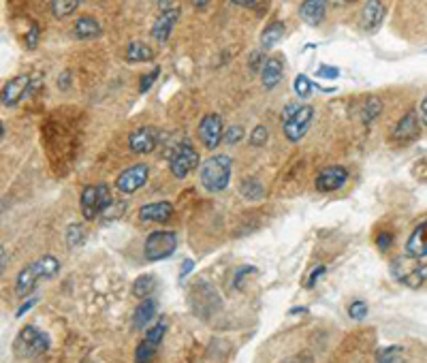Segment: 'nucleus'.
<instances>
[{
	"mask_svg": "<svg viewBox=\"0 0 427 363\" xmlns=\"http://www.w3.org/2000/svg\"><path fill=\"white\" fill-rule=\"evenodd\" d=\"M58 271H60V261L52 254H45V256H41L39 261H35L33 265H28L26 269L20 271L18 282H16V293L20 297H24V295H28L37 288L39 280L54 278Z\"/></svg>",
	"mask_w": 427,
	"mask_h": 363,
	"instance_id": "nucleus-1",
	"label": "nucleus"
},
{
	"mask_svg": "<svg viewBox=\"0 0 427 363\" xmlns=\"http://www.w3.org/2000/svg\"><path fill=\"white\" fill-rule=\"evenodd\" d=\"M231 165H233V161L227 154H216V156L207 158L201 165V171H199L201 184L210 193L225 190L229 186V182H231V169H233Z\"/></svg>",
	"mask_w": 427,
	"mask_h": 363,
	"instance_id": "nucleus-2",
	"label": "nucleus"
},
{
	"mask_svg": "<svg viewBox=\"0 0 427 363\" xmlns=\"http://www.w3.org/2000/svg\"><path fill=\"white\" fill-rule=\"evenodd\" d=\"M389 269H391V276L408 288H418L427 280V265L421 263V259H414L408 254L395 256Z\"/></svg>",
	"mask_w": 427,
	"mask_h": 363,
	"instance_id": "nucleus-3",
	"label": "nucleus"
},
{
	"mask_svg": "<svg viewBox=\"0 0 427 363\" xmlns=\"http://www.w3.org/2000/svg\"><path fill=\"white\" fill-rule=\"evenodd\" d=\"M114 205V197L112 190L105 184H97V186H86L80 199V207H82V216L86 220H97L103 212H107Z\"/></svg>",
	"mask_w": 427,
	"mask_h": 363,
	"instance_id": "nucleus-4",
	"label": "nucleus"
},
{
	"mask_svg": "<svg viewBox=\"0 0 427 363\" xmlns=\"http://www.w3.org/2000/svg\"><path fill=\"white\" fill-rule=\"evenodd\" d=\"M13 350H16L20 357H28V359H31V357H37V354L50 350V337H48L43 331H39L37 327L26 325V327L20 331V335L16 337Z\"/></svg>",
	"mask_w": 427,
	"mask_h": 363,
	"instance_id": "nucleus-5",
	"label": "nucleus"
},
{
	"mask_svg": "<svg viewBox=\"0 0 427 363\" xmlns=\"http://www.w3.org/2000/svg\"><path fill=\"white\" fill-rule=\"evenodd\" d=\"M178 248V235L173 231H154L148 235L144 244V254L148 261L156 263L163 259H169Z\"/></svg>",
	"mask_w": 427,
	"mask_h": 363,
	"instance_id": "nucleus-6",
	"label": "nucleus"
},
{
	"mask_svg": "<svg viewBox=\"0 0 427 363\" xmlns=\"http://www.w3.org/2000/svg\"><path fill=\"white\" fill-rule=\"evenodd\" d=\"M165 331H167V325L163 320L152 325L146 331V337L139 342V346L135 350V363H152V359L156 357L158 346H161V342L165 337Z\"/></svg>",
	"mask_w": 427,
	"mask_h": 363,
	"instance_id": "nucleus-7",
	"label": "nucleus"
},
{
	"mask_svg": "<svg viewBox=\"0 0 427 363\" xmlns=\"http://www.w3.org/2000/svg\"><path fill=\"white\" fill-rule=\"evenodd\" d=\"M199 165V152L190 146V143H182L175 154L171 156V173L178 180H184L190 171H195Z\"/></svg>",
	"mask_w": 427,
	"mask_h": 363,
	"instance_id": "nucleus-8",
	"label": "nucleus"
},
{
	"mask_svg": "<svg viewBox=\"0 0 427 363\" xmlns=\"http://www.w3.org/2000/svg\"><path fill=\"white\" fill-rule=\"evenodd\" d=\"M199 139L207 150H214L220 146L225 139V129H222V118L218 114H207L199 122Z\"/></svg>",
	"mask_w": 427,
	"mask_h": 363,
	"instance_id": "nucleus-9",
	"label": "nucleus"
},
{
	"mask_svg": "<svg viewBox=\"0 0 427 363\" xmlns=\"http://www.w3.org/2000/svg\"><path fill=\"white\" fill-rule=\"evenodd\" d=\"M148 175H150V169L148 165L139 163V165H133L129 169H124L118 180H116V188L124 195H131V193H137L141 186H146L148 182Z\"/></svg>",
	"mask_w": 427,
	"mask_h": 363,
	"instance_id": "nucleus-10",
	"label": "nucleus"
},
{
	"mask_svg": "<svg viewBox=\"0 0 427 363\" xmlns=\"http://www.w3.org/2000/svg\"><path fill=\"white\" fill-rule=\"evenodd\" d=\"M312 118H314V109L310 105L299 107L297 114L288 122H284V135H286V139L293 141V143H297L308 133V129L312 124Z\"/></svg>",
	"mask_w": 427,
	"mask_h": 363,
	"instance_id": "nucleus-11",
	"label": "nucleus"
},
{
	"mask_svg": "<svg viewBox=\"0 0 427 363\" xmlns=\"http://www.w3.org/2000/svg\"><path fill=\"white\" fill-rule=\"evenodd\" d=\"M158 139H161V131L158 129L141 126L129 137V148H131L133 154H148L158 146Z\"/></svg>",
	"mask_w": 427,
	"mask_h": 363,
	"instance_id": "nucleus-12",
	"label": "nucleus"
},
{
	"mask_svg": "<svg viewBox=\"0 0 427 363\" xmlns=\"http://www.w3.org/2000/svg\"><path fill=\"white\" fill-rule=\"evenodd\" d=\"M348 180V171L344 167H327L323 169L318 175H316V190L318 193H333V190H340Z\"/></svg>",
	"mask_w": 427,
	"mask_h": 363,
	"instance_id": "nucleus-13",
	"label": "nucleus"
},
{
	"mask_svg": "<svg viewBox=\"0 0 427 363\" xmlns=\"http://www.w3.org/2000/svg\"><path fill=\"white\" fill-rule=\"evenodd\" d=\"M178 22H180V9H178V7H171V9H167V11H161V16L156 18L154 26H152V37H154L158 43H165V41L171 37V33H173V28H175Z\"/></svg>",
	"mask_w": 427,
	"mask_h": 363,
	"instance_id": "nucleus-14",
	"label": "nucleus"
},
{
	"mask_svg": "<svg viewBox=\"0 0 427 363\" xmlns=\"http://www.w3.org/2000/svg\"><path fill=\"white\" fill-rule=\"evenodd\" d=\"M31 84H33V80L28 75H18V77L9 80L3 90V105H7V107L18 105L31 92Z\"/></svg>",
	"mask_w": 427,
	"mask_h": 363,
	"instance_id": "nucleus-15",
	"label": "nucleus"
},
{
	"mask_svg": "<svg viewBox=\"0 0 427 363\" xmlns=\"http://www.w3.org/2000/svg\"><path fill=\"white\" fill-rule=\"evenodd\" d=\"M384 16H387V9L380 0H367L361 11V28L365 33H376L380 24L384 22Z\"/></svg>",
	"mask_w": 427,
	"mask_h": 363,
	"instance_id": "nucleus-16",
	"label": "nucleus"
},
{
	"mask_svg": "<svg viewBox=\"0 0 427 363\" xmlns=\"http://www.w3.org/2000/svg\"><path fill=\"white\" fill-rule=\"evenodd\" d=\"M416 137H418V120H416V112H408V114L397 122V126L393 129V141L408 143V141H414Z\"/></svg>",
	"mask_w": 427,
	"mask_h": 363,
	"instance_id": "nucleus-17",
	"label": "nucleus"
},
{
	"mask_svg": "<svg viewBox=\"0 0 427 363\" xmlns=\"http://www.w3.org/2000/svg\"><path fill=\"white\" fill-rule=\"evenodd\" d=\"M327 16V0H303L299 7V18L308 26H318Z\"/></svg>",
	"mask_w": 427,
	"mask_h": 363,
	"instance_id": "nucleus-18",
	"label": "nucleus"
},
{
	"mask_svg": "<svg viewBox=\"0 0 427 363\" xmlns=\"http://www.w3.org/2000/svg\"><path fill=\"white\" fill-rule=\"evenodd\" d=\"M406 254L414 259H425L427 256V220L421 222L408 237L406 242Z\"/></svg>",
	"mask_w": 427,
	"mask_h": 363,
	"instance_id": "nucleus-19",
	"label": "nucleus"
},
{
	"mask_svg": "<svg viewBox=\"0 0 427 363\" xmlns=\"http://www.w3.org/2000/svg\"><path fill=\"white\" fill-rule=\"evenodd\" d=\"M282 73H284V60L280 56H271V58H267V63H265V67L261 71V84L267 90H271V88H276L280 84Z\"/></svg>",
	"mask_w": 427,
	"mask_h": 363,
	"instance_id": "nucleus-20",
	"label": "nucleus"
},
{
	"mask_svg": "<svg viewBox=\"0 0 427 363\" xmlns=\"http://www.w3.org/2000/svg\"><path fill=\"white\" fill-rule=\"evenodd\" d=\"M173 214V205L169 201H158V203H148L139 210V218L144 222H163Z\"/></svg>",
	"mask_w": 427,
	"mask_h": 363,
	"instance_id": "nucleus-21",
	"label": "nucleus"
},
{
	"mask_svg": "<svg viewBox=\"0 0 427 363\" xmlns=\"http://www.w3.org/2000/svg\"><path fill=\"white\" fill-rule=\"evenodd\" d=\"M156 312H158V303H156L152 297L144 299V301L137 305L135 314H133V327H135V329H146V327L156 318Z\"/></svg>",
	"mask_w": 427,
	"mask_h": 363,
	"instance_id": "nucleus-22",
	"label": "nucleus"
},
{
	"mask_svg": "<svg viewBox=\"0 0 427 363\" xmlns=\"http://www.w3.org/2000/svg\"><path fill=\"white\" fill-rule=\"evenodd\" d=\"M73 35L77 37V39H82V41H86V39H94V37H99L101 35V24L94 20V18H80L77 22H75V26H73Z\"/></svg>",
	"mask_w": 427,
	"mask_h": 363,
	"instance_id": "nucleus-23",
	"label": "nucleus"
},
{
	"mask_svg": "<svg viewBox=\"0 0 427 363\" xmlns=\"http://www.w3.org/2000/svg\"><path fill=\"white\" fill-rule=\"evenodd\" d=\"M154 58V50L141 41H133L129 43V50H126V63L131 65H137V63H150Z\"/></svg>",
	"mask_w": 427,
	"mask_h": 363,
	"instance_id": "nucleus-24",
	"label": "nucleus"
},
{
	"mask_svg": "<svg viewBox=\"0 0 427 363\" xmlns=\"http://www.w3.org/2000/svg\"><path fill=\"white\" fill-rule=\"evenodd\" d=\"M282 37H284V24L282 22H271L261 33V48L263 50H271L274 45H278V41H282Z\"/></svg>",
	"mask_w": 427,
	"mask_h": 363,
	"instance_id": "nucleus-25",
	"label": "nucleus"
},
{
	"mask_svg": "<svg viewBox=\"0 0 427 363\" xmlns=\"http://www.w3.org/2000/svg\"><path fill=\"white\" fill-rule=\"evenodd\" d=\"M80 5H82V0H52L50 7H52L54 18L65 20V18L73 16L80 9Z\"/></svg>",
	"mask_w": 427,
	"mask_h": 363,
	"instance_id": "nucleus-26",
	"label": "nucleus"
},
{
	"mask_svg": "<svg viewBox=\"0 0 427 363\" xmlns=\"http://www.w3.org/2000/svg\"><path fill=\"white\" fill-rule=\"evenodd\" d=\"M154 288H156V278L150 276V273H146V276H139V278L135 280V284H133V295L139 297V299H148L150 293H152Z\"/></svg>",
	"mask_w": 427,
	"mask_h": 363,
	"instance_id": "nucleus-27",
	"label": "nucleus"
},
{
	"mask_svg": "<svg viewBox=\"0 0 427 363\" xmlns=\"http://www.w3.org/2000/svg\"><path fill=\"white\" fill-rule=\"evenodd\" d=\"M374 363H406L404 361V350L399 346H387L376 352Z\"/></svg>",
	"mask_w": 427,
	"mask_h": 363,
	"instance_id": "nucleus-28",
	"label": "nucleus"
},
{
	"mask_svg": "<svg viewBox=\"0 0 427 363\" xmlns=\"http://www.w3.org/2000/svg\"><path fill=\"white\" fill-rule=\"evenodd\" d=\"M239 190H242V195H244L246 199H250V201H259V199H263V195H265V188H263V184H261L259 180H254V178H250V180H244Z\"/></svg>",
	"mask_w": 427,
	"mask_h": 363,
	"instance_id": "nucleus-29",
	"label": "nucleus"
},
{
	"mask_svg": "<svg viewBox=\"0 0 427 363\" xmlns=\"http://www.w3.org/2000/svg\"><path fill=\"white\" fill-rule=\"evenodd\" d=\"M293 88H295V92H297L299 99H308L312 94V90H314V84H312V80L308 75H297Z\"/></svg>",
	"mask_w": 427,
	"mask_h": 363,
	"instance_id": "nucleus-30",
	"label": "nucleus"
},
{
	"mask_svg": "<svg viewBox=\"0 0 427 363\" xmlns=\"http://www.w3.org/2000/svg\"><path fill=\"white\" fill-rule=\"evenodd\" d=\"M84 239H86V231H84L82 224H71V227L67 229V244H69V248L82 246Z\"/></svg>",
	"mask_w": 427,
	"mask_h": 363,
	"instance_id": "nucleus-31",
	"label": "nucleus"
},
{
	"mask_svg": "<svg viewBox=\"0 0 427 363\" xmlns=\"http://www.w3.org/2000/svg\"><path fill=\"white\" fill-rule=\"evenodd\" d=\"M380 109H382V105H380L378 99H374V97L367 99V103H365V107H363V122H365V124L374 122V120L378 118Z\"/></svg>",
	"mask_w": 427,
	"mask_h": 363,
	"instance_id": "nucleus-32",
	"label": "nucleus"
},
{
	"mask_svg": "<svg viewBox=\"0 0 427 363\" xmlns=\"http://www.w3.org/2000/svg\"><path fill=\"white\" fill-rule=\"evenodd\" d=\"M267 139H269V131H267V126H263V124L254 126V131H252L250 137H248V141H250L252 148H261V146H265Z\"/></svg>",
	"mask_w": 427,
	"mask_h": 363,
	"instance_id": "nucleus-33",
	"label": "nucleus"
},
{
	"mask_svg": "<svg viewBox=\"0 0 427 363\" xmlns=\"http://www.w3.org/2000/svg\"><path fill=\"white\" fill-rule=\"evenodd\" d=\"M348 316L355 318V320H363V318L367 316V303L361 301V299L352 301V303L348 305Z\"/></svg>",
	"mask_w": 427,
	"mask_h": 363,
	"instance_id": "nucleus-34",
	"label": "nucleus"
},
{
	"mask_svg": "<svg viewBox=\"0 0 427 363\" xmlns=\"http://www.w3.org/2000/svg\"><path fill=\"white\" fill-rule=\"evenodd\" d=\"M158 75H161V69H158V67H154V69H152L148 75H144V77H141V82H139V92H141V94H146V92H148V90L154 86V82H156V77H158Z\"/></svg>",
	"mask_w": 427,
	"mask_h": 363,
	"instance_id": "nucleus-35",
	"label": "nucleus"
},
{
	"mask_svg": "<svg viewBox=\"0 0 427 363\" xmlns=\"http://www.w3.org/2000/svg\"><path fill=\"white\" fill-rule=\"evenodd\" d=\"M244 137V126H231L229 131H225V141L229 143V146H233V143H237L239 139Z\"/></svg>",
	"mask_w": 427,
	"mask_h": 363,
	"instance_id": "nucleus-36",
	"label": "nucleus"
},
{
	"mask_svg": "<svg viewBox=\"0 0 427 363\" xmlns=\"http://www.w3.org/2000/svg\"><path fill=\"white\" fill-rule=\"evenodd\" d=\"M325 271H327V267H325V265H316V267L310 271V276L306 278V288H312V286H314V284H316V282H318V280L325 276Z\"/></svg>",
	"mask_w": 427,
	"mask_h": 363,
	"instance_id": "nucleus-37",
	"label": "nucleus"
},
{
	"mask_svg": "<svg viewBox=\"0 0 427 363\" xmlns=\"http://www.w3.org/2000/svg\"><path fill=\"white\" fill-rule=\"evenodd\" d=\"M39 37H41V31H39L37 24H33V26L28 28V35H26V48H28V50H35V48L39 45Z\"/></svg>",
	"mask_w": 427,
	"mask_h": 363,
	"instance_id": "nucleus-38",
	"label": "nucleus"
},
{
	"mask_svg": "<svg viewBox=\"0 0 427 363\" xmlns=\"http://www.w3.org/2000/svg\"><path fill=\"white\" fill-rule=\"evenodd\" d=\"M316 77H320V80H335V77H340V71H337L335 67H327V65H323V67H318Z\"/></svg>",
	"mask_w": 427,
	"mask_h": 363,
	"instance_id": "nucleus-39",
	"label": "nucleus"
},
{
	"mask_svg": "<svg viewBox=\"0 0 427 363\" xmlns=\"http://www.w3.org/2000/svg\"><path fill=\"white\" fill-rule=\"evenodd\" d=\"M376 246H378V250H382V252H384V250H389V248L393 246V235H391V233H387V231H384V233H380V235L376 237Z\"/></svg>",
	"mask_w": 427,
	"mask_h": 363,
	"instance_id": "nucleus-40",
	"label": "nucleus"
},
{
	"mask_svg": "<svg viewBox=\"0 0 427 363\" xmlns=\"http://www.w3.org/2000/svg\"><path fill=\"white\" fill-rule=\"evenodd\" d=\"M265 63H267V60L263 58L261 52H254V54L250 56V69H252V71H263Z\"/></svg>",
	"mask_w": 427,
	"mask_h": 363,
	"instance_id": "nucleus-41",
	"label": "nucleus"
},
{
	"mask_svg": "<svg viewBox=\"0 0 427 363\" xmlns=\"http://www.w3.org/2000/svg\"><path fill=\"white\" fill-rule=\"evenodd\" d=\"M297 109H299V105L297 103H288L286 107H284V112H282V124L284 122H288L295 114H297Z\"/></svg>",
	"mask_w": 427,
	"mask_h": 363,
	"instance_id": "nucleus-42",
	"label": "nucleus"
},
{
	"mask_svg": "<svg viewBox=\"0 0 427 363\" xmlns=\"http://www.w3.org/2000/svg\"><path fill=\"white\" fill-rule=\"evenodd\" d=\"M37 301H39V299H37V297H33V299H28V301H26V303H24V305H20V308H18V312H16V316H18V318H22V316H24V314H26V312H28V310H31V308H33V305H37Z\"/></svg>",
	"mask_w": 427,
	"mask_h": 363,
	"instance_id": "nucleus-43",
	"label": "nucleus"
},
{
	"mask_svg": "<svg viewBox=\"0 0 427 363\" xmlns=\"http://www.w3.org/2000/svg\"><path fill=\"white\" fill-rule=\"evenodd\" d=\"M193 267H195L193 259H184V263H182V271H180V280H184V278L193 271Z\"/></svg>",
	"mask_w": 427,
	"mask_h": 363,
	"instance_id": "nucleus-44",
	"label": "nucleus"
},
{
	"mask_svg": "<svg viewBox=\"0 0 427 363\" xmlns=\"http://www.w3.org/2000/svg\"><path fill=\"white\" fill-rule=\"evenodd\" d=\"M418 116H421V120H423L425 126H427V94L423 97V101H421V105H418Z\"/></svg>",
	"mask_w": 427,
	"mask_h": 363,
	"instance_id": "nucleus-45",
	"label": "nucleus"
},
{
	"mask_svg": "<svg viewBox=\"0 0 427 363\" xmlns=\"http://www.w3.org/2000/svg\"><path fill=\"white\" fill-rule=\"evenodd\" d=\"M252 271H254V267H250V265H248V267H242V269H239V271L235 273V286H239L242 278H244L246 273H252Z\"/></svg>",
	"mask_w": 427,
	"mask_h": 363,
	"instance_id": "nucleus-46",
	"label": "nucleus"
},
{
	"mask_svg": "<svg viewBox=\"0 0 427 363\" xmlns=\"http://www.w3.org/2000/svg\"><path fill=\"white\" fill-rule=\"evenodd\" d=\"M71 73H63L60 77H58V88H63V90H67L69 88V84H71Z\"/></svg>",
	"mask_w": 427,
	"mask_h": 363,
	"instance_id": "nucleus-47",
	"label": "nucleus"
},
{
	"mask_svg": "<svg viewBox=\"0 0 427 363\" xmlns=\"http://www.w3.org/2000/svg\"><path fill=\"white\" fill-rule=\"evenodd\" d=\"M173 3L175 0H158V7H161V11H167V9L173 7Z\"/></svg>",
	"mask_w": 427,
	"mask_h": 363,
	"instance_id": "nucleus-48",
	"label": "nucleus"
},
{
	"mask_svg": "<svg viewBox=\"0 0 427 363\" xmlns=\"http://www.w3.org/2000/svg\"><path fill=\"white\" fill-rule=\"evenodd\" d=\"M190 3H193L195 9H205L210 5V0H190Z\"/></svg>",
	"mask_w": 427,
	"mask_h": 363,
	"instance_id": "nucleus-49",
	"label": "nucleus"
},
{
	"mask_svg": "<svg viewBox=\"0 0 427 363\" xmlns=\"http://www.w3.org/2000/svg\"><path fill=\"white\" fill-rule=\"evenodd\" d=\"M231 3H235V5H239V7H252L254 0H231Z\"/></svg>",
	"mask_w": 427,
	"mask_h": 363,
	"instance_id": "nucleus-50",
	"label": "nucleus"
},
{
	"mask_svg": "<svg viewBox=\"0 0 427 363\" xmlns=\"http://www.w3.org/2000/svg\"><path fill=\"white\" fill-rule=\"evenodd\" d=\"M288 314H308V308H293L288 310Z\"/></svg>",
	"mask_w": 427,
	"mask_h": 363,
	"instance_id": "nucleus-51",
	"label": "nucleus"
},
{
	"mask_svg": "<svg viewBox=\"0 0 427 363\" xmlns=\"http://www.w3.org/2000/svg\"><path fill=\"white\" fill-rule=\"evenodd\" d=\"M0 269H3V271L7 269V250L5 248H3V267H0Z\"/></svg>",
	"mask_w": 427,
	"mask_h": 363,
	"instance_id": "nucleus-52",
	"label": "nucleus"
},
{
	"mask_svg": "<svg viewBox=\"0 0 427 363\" xmlns=\"http://www.w3.org/2000/svg\"><path fill=\"white\" fill-rule=\"evenodd\" d=\"M282 363H303L299 357H291V359H286V361H282Z\"/></svg>",
	"mask_w": 427,
	"mask_h": 363,
	"instance_id": "nucleus-53",
	"label": "nucleus"
},
{
	"mask_svg": "<svg viewBox=\"0 0 427 363\" xmlns=\"http://www.w3.org/2000/svg\"><path fill=\"white\" fill-rule=\"evenodd\" d=\"M342 3H355V0H342Z\"/></svg>",
	"mask_w": 427,
	"mask_h": 363,
	"instance_id": "nucleus-54",
	"label": "nucleus"
}]
</instances>
